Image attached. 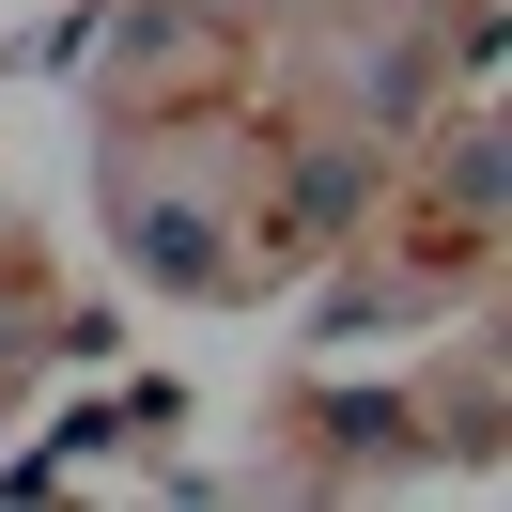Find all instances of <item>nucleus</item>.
I'll return each mask as SVG.
<instances>
[{
	"label": "nucleus",
	"instance_id": "f257e3e1",
	"mask_svg": "<svg viewBox=\"0 0 512 512\" xmlns=\"http://www.w3.org/2000/svg\"><path fill=\"white\" fill-rule=\"evenodd\" d=\"M125 249L156 264V280H187V295H218V233H202L187 202H140V187H125Z\"/></svg>",
	"mask_w": 512,
	"mask_h": 512
},
{
	"label": "nucleus",
	"instance_id": "f03ea898",
	"mask_svg": "<svg viewBox=\"0 0 512 512\" xmlns=\"http://www.w3.org/2000/svg\"><path fill=\"white\" fill-rule=\"evenodd\" d=\"M357 187H373L357 156H311V171H295V233H342V218H357Z\"/></svg>",
	"mask_w": 512,
	"mask_h": 512
},
{
	"label": "nucleus",
	"instance_id": "7ed1b4c3",
	"mask_svg": "<svg viewBox=\"0 0 512 512\" xmlns=\"http://www.w3.org/2000/svg\"><path fill=\"white\" fill-rule=\"evenodd\" d=\"M435 171H450V218H497V187H512V156H497V140H450Z\"/></svg>",
	"mask_w": 512,
	"mask_h": 512
}]
</instances>
